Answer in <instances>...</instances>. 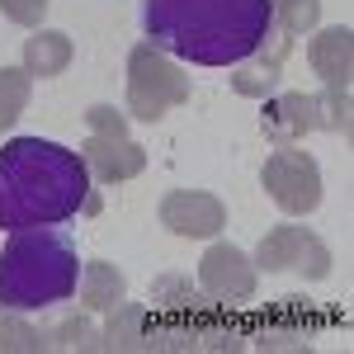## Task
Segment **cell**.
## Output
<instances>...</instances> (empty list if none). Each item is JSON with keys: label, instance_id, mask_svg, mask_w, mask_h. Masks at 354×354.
Returning a JSON list of instances; mask_svg holds the SVG:
<instances>
[{"label": "cell", "instance_id": "cell-18", "mask_svg": "<svg viewBox=\"0 0 354 354\" xmlns=\"http://www.w3.org/2000/svg\"><path fill=\"white\" fill-rule=\"evenodd\" d=\"M28 109V71L24 66H5L0 71V128H10Z\"/></svg>", "mask_w": 354, "mask_h": 354}, {"label": "cell", "instance_id": "cell-1", "mask_svg": "<svg viewBox=\"0 0 354 354\" xmlns=\"http://www.w3.org/2000/svg\"><path fill=\"white\" fill-rule=\"evenodd\" d=\"M147 43L194 66H236L274 28L270 0H142Z\"/></svg>", "mask_w": 354, "mask_h": 354}, {"label": "cell", "instance_id": "cell-20", "mask_svg": "<svg viewBox=\"0 0 354 354\" xmlns=\"http://www.w3.org/2000/svg\"><path fill=\"white\" fill-rule=\"evenodd\" d=\"M0 15L24 28H38V19L48 15V0H0Z\"/></svg>", "mask_w": 354, "mask_h": 354}, {"label": "cell", "instance_id": "cell-6", "mask_svg": "<svg viewBox=\"0 0 354 354\" xmlns=\"http://www.w3.org/2000/svg\"><path fill=\"white\" fill-rule=\"evenodd\" d=\"M260 180H265V194H270L283 213H293V218H307L322 203V170L293 142H279V151H270Z\"/></svg>", "mask_w": 354, "mask_h": 354}, {"label": "cell", "instance_id": "cell-14", "mask_svg": "<svg viewBox=\"0 0 354 354\" xmlns=\"http://www.w3.org/2000/svg\"><path fill=\"white\" fill-rule=\"evenodd\" d=\"M104 350H151V307L118 302L104 330Z\"/></svg>", "mask_w": 354, "mask_h": 354}, {"label": "cell", "instance_id": "cell-2", "mask_svg": "<svg viewBox=\"0 0 354 354\" xmlns=\"http://www.w3.org/2000/svg\"><path fill=\"white\" fill-rule=\"evenodd\" d=\"M90 198L85 156L48 142V137H15L0 147V227H57L76 218Z\"/></svg>", "mask_w": 354, "mask_h": 354}, {"label": "cell", "instance_id": "cell-3", "mask_svg": "<svg viewBox=\"0 0 354 354\" xmlns=\"http://www.w3.org/2000/svg\"><path fill=\"white\" fill-rule=\"evenodd\" d=\"M81 255L57 227H24L0 250V307L5 312H48L76 298Z\"/></svg>", "mask_w": 354, "mask_h": 354}, {"label": "cell", "instance_id": "cell-16", "mask_svg": "<svg viewBox=\"0 0 354 354\" xmlns=\"http://www.w3.org/2000/svg\"><path fill=\"white\" fill-rule=\"evenodd\" d=\"M123 293H128V283H123V274L113 270L109 260H95V265L81 270V302L90 312H113L123 302Z\"/></svg>", "mask_w": 354, "mask_h": 354}, {"label": "cell", "instance_id": "cell-4", "mask_svg": "<svg viewBox=\"0 0 354 354\" xmlns=\"http://www.w3.org/2000/svg\"><path fill=\"white\" fill-rule=\"evenodd\" d=\"M185 100H189V76L161 48L137 43L133 57H128V109H133V118L156 123Z\"/></svg>", "mask_w": 354, "mask_h": 354}, {"label": "cell", "instance_id": "cell-15", "mask_svg": "<svg viewBox=\"0 0 354 354\" xmlns=\"http://www.w3.org/2000/svg\"><path fill=\"white\" fill-rule=\"evenodd\" d=\"M71 66V38L53 33V28H38L24 43V71L28 76H62Z\"/></svg>", "mask_w": 354, "mask_h": 354}, {"label": "cell", "instance_id": "cell-9", "mask_svg": "<svg viewBox=\"0 0 354 354\" xmlns=\"http://www.w3.org/2000/svg\"><path fill=\"white\" fill-rule=\"evenodd\" d=\"M198 283L222 307H245V302L255 298V265L245 260V250H236V245H213L198 260Z\"/></svg>", "mask_w": 354, "mask_h": 354}, {"label": "cell", "instance_id": "cell-11", "mask_svg": "<svg viewBox=\"0 0 354 354\" xmlns=\"http://www.w3.org/2000/svg\"><path fill=\"white\" fill-rule=\"evenodd\" d=\"M85 156V170L95 175V180H104V185H118V180H133L137 170L147 165V151L137 147V142H128V137H90L81 147Z\"/></svg>", "mask_w": 354, "mask_h": 354}, {"label": "cell", "instance_id": "cell-10", "mask_svg": "<svg viewBox=\"0 0 354 354\" xmlns=\"http://www.w3.org/2000/svg\"><path fill=\"white\" fill-rule=\"evenodd\" d=\"M161 227H170L175 236H218L227 227V208L203 189H175L161 198Z\"/></svg>", "mask_w": 354, "mask_h": 354}, {"label": "cell", "instance_id": "cell-19", "mask_svg": "<svg viewBox=\"0 0 354 354\" xmlns=\"http://www.w3.org/2000/svg\"><path fill=\"white\" fill-rule=\"evenodd\" d=\"M0 350H53V335L24 326L19 317H5L0 322Z\"/></svg>", "mask_w": 354, "mask_h": 354}, {"label": "cell", "instance_id": "cell-5", "mask_svg": "<svg viewBox=\"0 0 354 354\" xmlns=\"http://www.w3.org/2000/svg\"><path fill=\"white\" fill-rule=\"evenodd\" d=\"M260 128L274 142H293V137L312 133V128H340L350 133V85H330L326 95H279L265 104Z\"/></svg>", "mask_w": 354, "mask_h": 354}, {"label": "cell", "instance_id": "cell-22", "mask_svg": "<svg viewBox=\"0 0 354 354\" xmlns=\"http://www.w3.org/2000/svg\"><path fill=\"white\" fill-rule=\"evenodd\" d=\"M53 345H66V350H95V345H104V340H95V330L85 326V322H66V326H57Z\"/></svg>", "mask_w": 354, "mask_h": 354}, {"label": "cell", "instance_id": "cell-13", "mask_svg": "<svg viewBox=\"0 0 354 354\" xmlns=\"http://www.w3.org/2000/svg\"><path fill=\"white\" fill-rule=\"evenodd\" d=\"M307 62L312 71L322 76L326 85H350V71H354V33L350 28H322L307 48Z\"/></svg>", "mask_w": 354, "mask_h": 354}, {"label": "cell", "instance_id": "cell-8", "mask_svg": "<svg viewBox=\"0 0 354 354\" xmlns=\"http://www.w3.org/2000/svg\"><path fill=\"white\" fill-rule=\"evenodd\" d=\"M322 326H326V317L317 312V302L288 293L274 307H265V317H260V326H255L250 340L260 350H312V340L322 335Z\"/></svg>", "mask_w": 354, "mask_h": 354}, {"label": "cell", "instance_id": "cell-12", "mask_svg": "<svg viewBox=\"0 0 354 354\" xmlns=\"http://www.w3.org/2000/svg\"><path fill=\"white\" fill-rule=\"evenodd\" d=\"M288 48H293V38H288L283 28H270V38H265L255 53L245 57V62H236V66H241V71L232 76L236 95H265V90H274L279 71H283V57H288Z\"/></svg>", "mask_w": 354, "mask_h": 354}, {"label": "cell", "instance_id": "cell-21", "mask_svg": "<svg viewBox=\"0 0 354 354\" xmlns=\"http://www.w3.org/2000/svg\"><path fill=\"white\" fill-rule=\"evenodd\" d=\"M85 123H90V133H100V137H123L128 133V118L118 109H109V104H95V109L85 113Z\"/></svg>", "mask_w": 354, "mask_h": 354}, {"label": "cell", "instance_id": "cell-17", "mask_svg": "<svg viewBox=\"0 0 354 354\" xmlns=\"http://www.w3.org/2000/svg\"><path fill=\"white\" fill-rule=\"evenodd\" d=\"M274 5V28H283L288 38H298L322 19V0H270Z\"/></svg>", "mask_w": 354, "mask_h": 354}, {"label": "cell", "instance_id": "cell-7", "mask_svg": "<svg viewBox=\"0 0 354 354\" xmlns=\"http://www.w3.org/2000/svg\"><path fill=\"white\" fill-rule=\"evenodd\" d=\"M255 270H298L302 279H326L330 274V250L322 245L317 232H307V227H274L265 232V241L255 250Z\"/></svg>", "mask_w": 354, "mask_h": 354}]
</instances>
